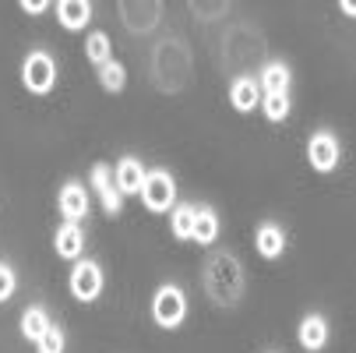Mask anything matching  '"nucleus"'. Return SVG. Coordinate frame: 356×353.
Here are the masks:
<instances>
[{
	"instance_id": "nucleus-1",
	"label": "nucleus",
	"mask_w": 356,
	"mask_h": 353,
	"mask_svg": "<svg viewBox=\"0 0 356 353\" xmlns=\"http://www.w3.org/2000/svg\"><path fill=\"white\" fill-rule=\"evenodd\" d=\"M152 318L163 329H177L187 318V297L180 286H159L152 297Z\"/></svg>"
},
{
	"instance_id": "nucleus-2",
	"label": "nucleus",
	"mask_w": 356,
	"mask_h": 353,
	"mask_svg": "<svg viewBox=\"0 0 356 353\" xmlns=\"http://www.w3.org/2000/svg\"><path fill=\"white\" fill-rule=\"evenodd\" d=\"M138 194H141L148 212H166V209H173L177 184H173V177L166 170H152V173H145V184H141Z\"/></svg>"
},
{
	"instance_id": "nucleus-3",
	"label": "nucleus",
	"mask_w": 356,
	"mask_h": 353,
	"mask_svg": "<svg viewBox=\"0 0 356 353\" xmlns=\"http://www.w3.org/2000/svg\"><path fill=\"white\" fill-rule=\"evenodd\" d=\"M22 81H25V88L29 92H35V95H46L49 88L57 85V64H54V57L49 54H29L25 57V64H22Z\"/></svg>"
},
{
	"instance_id": "nucleus-4",
	"label": "nucleus",
	"mask_w": 356,
	"mask_h": 353,
	"mask_svg": "<svg viewBox=\"0 0 356 353\" xmlns=\"http://www.w3.org/2000/svg\"><path fill=\"white\" fill-rule=\"evenodd\" d=\"M71 293L78 300H85V304H92V300L103 293V269L95 262H78L74 272H71Z\"/></svg>"
},
{
	"instance_id": "nucleus-5",
	"label": "nucleus",
	"mask_w": 356,
	"mask_h": 353,
	"mask_svg": "<svg viewBox=\"0 0 356 353\" xmlns=\"http://www.w3.org/2000/svg\"><path fill=\"white\" fill-rule=\"evenodd\" d=\"M226 283H229V290L240 293V265H236L229 255H219V258H212V265H209V293H212L216 304H222V286H226Z\"/></svg>"
},
{
	"instance_id": "nucleus-6",
	"label": "nucleus",
	"mask_w": 356,
	"mask_h": 353,
	"mask_svg": "<svg viewBox=\"0 0 356 353\" xmlns=\"http://www.w3.org/2000/svg\"><path fill=\"white\" fill-rule=\"evenodd\" d=\"M307 159H311V166L318 173H332L339 166V141H335V134H328V131L314 134L311 145H307Z\"/></svg>"
},
{
	"instance_id": "nucleus-7",
	"label": "nucleus",
	"mask_w": 356,
	"mask_h": 353,
	"mask_svg": "<svg viewBox=\"0 0 356 353\" xmlns=\"http://www.w3.org/2000/svg\"><path fill=\"white\" fill-rule=\"evenodd\" d=\"M92 187L99 191V198H103V209L110 212V216H120V191H117V184H113V173H110V166H92Z\"/></svg>"
},
{
	"instance_id": "nucleus-8",
	"label": "nucleus",
	"mask_w": 356,
	"mask_h": 353,
	"mask_svg": "<svg viewBox=\"0 0 356 353\" xmlns=\"http://www.w3.org/2000/svg\"><path fill=\"white\" fill-rule=\"evenodd\" d=\"M57 18L67 32H81L92 22V4L88 0H60L57 4Z\"/></svg>"
},
{
	"instance_id": "nucleus-9",
	"label": "nucleus",
	"mask_w": 356,
	"mask_h": 353,
	"mask_svg": "<svg viewBox=\"0 0 356 353\" xmlns=\"http://www.w3.org/2000/svg\"><path fill=\"white\" fill-rule=\"evenodd\" d=\"M85 212H88V194H85V187L81 184H64L60 187V216H67V223H78V219H85Z\"/></svg>"
},
{
	"instance_id": "nucleus-10",
	"label": "nucleus",
	"mask_w": 356,
	"mask_h": 353,
	"mask_svg": "<svg viewBox=\"0 0 356 353\" xmlns=\"http://www.w3.org/2000/svg\"><path fill=\"white\" fill-rule=\"evenodd\" d=\"M296 336H300V346L303 350H321L325 343H328V322L321 318V315H307L300 322V329H296Z\"/></svg>"
},
{
	"instance_id": "nucleus-11",
	"label": "nucleus",
	"mask_w": 356,
	"mask_h": 353,
	"mask_svg": "<svg viewBox=\"0 0 356 353\" xmlns=\"http://www.w3.org/2000/svg\"><path fill=\"white\" fill-rule=\"evenodd\" d=\"M54 247H57V255L60 258H81V251H85V233L78 223H64L54 237Z\"/></svg>"
},
{
	"instance_id": "nucleus-12",
	"label": "nucleus",
	"mask_w": 356,
	"mask_h": 353,
	"mask_svg": "<svg viewBox=\"0 0 356 353\" xmlns=\"http://www.w3.org/2000/svg\"><path fill=\"white\" fill-rule=\"evenodd\" d=\"M254 244H258V255L272 262V258H279L286 251V233L279 226L265 223V226H258V233H254Z\"/></svg>"
},
{
	"instance_id": "nucleus-13",
	"label": "nucleus",
	"mask_w": 356,
	"mask_h": 353,
	"mask_svg": "<svg viewBox=\"0 0 356 353\" xmlns=\"http://www.w3.org/2000/svg\"><path fill=\"white\" fill-rule=\"evenodd\" d=\"M117 191L120 194H138L141 191V184H145V170H141V163L138 159H120L117 163Z\"/></svg>"
},
{
	"instance_id": "nucleus-14",
	"label": "nucleus",
	"mask_w": 356,
	"mask_h": 353,
	"mask_svg": "<svg viewBox=\"0 0 356 353\" xmlns=\"http://www.w3.org/2000/svg\"><path fill=\"white\" fill-rule=\"evenodd\" d=\"M289 81H293V74H289L286 64H279V61L265 64V71H261V88H265V95H286V92H289Z\"/></svg>"
},
{
	"instance_id": "nucleus-15",
	"label": "nucleus",
	"mask_w": 356,
	"mask_h": 353,
	"mask_svg": "<svg viewBox=\"0 0 356 353\" xmlns=\"http://www.w3.org/2000/svg\"><path fill=\"white\" fill-rule=\"evenodd\" d=\"M229 103H233V110L250 113L254 107L261 103V99H258V85H254L250 78H236V81H233V88H229Z\"/></svg>"
},
{
	"instance_id": "nucleus-16",
	"label": "nucleus",
	"mask_w": 356,
	"mask_h": 353,
	"mask_svg": "<svg viewBox=\"0 0 356 353\" xmlns=\"http://www.w3.org/2000/svg\"><path fill=\"white\" fill-rule=\"evenodd\" d=\"M219 237V216L205 205V209H194V233H191V240H197V244H212Z\"/></svg>"
},
{
	"instance_id": "nucleus-17",
	"label": "nucleus",
	"mask_w": 356,
	"mask_h": 353,
	"mask_svg": "<svg viewBox=\"0 0 356 353\" xmlns=\"http://www.w3.org/2000/svg\"><path fill=\"white\" fill-rule=\"evenodd\" d=\"M46 329H49V315H46L42 308H29V311L22 315V336H25V339L39 343Z\"/></svg>"
},
{
	"instance_id": "nucleus-18",
	"label": "nucleus",
	"mask_w": 356,
	"mask_h": 353,
	"mask_svg": "<svg viewBox=\"0 0 356 353\" xmlns=\"http://www.w3.org/2000/svg\"><path fill=\"white\" fill-rule=\"evenodd\" d=\"M85 57H88L95 68L110 64V61H113V57H110V36H106V32H92L88 42H85Z\"/></svg>"
},
{
	"instance_id": "nucleus-19",
	"label": "nucleus",
	"mask_w": 356,
	"mask_h": 353,
	"mask_svg": "<svg viewBox=\"0 0 356 353\" xmlns=\"http://www.w3.org/2000/svg\"><path fill=\"white\" fill-rule=\"evenodd\" d=\"M191 233H194V205H177L173 209V237L191 240Z\"/></svg>"
},
{
	"instance_id": "nucleus-20",
	"label": "nucleus",
	"mask_w": 356,
	"mask_h": 353,
	"mask_svg": "<svg viewBox=\"0 0 356 353\" xmlns=\"http://www.w3.org/2000/svg\"><path fill=\"white\" fill-rule=\"evenodd\" d=\"M99 78H103V88H106V92H120V88L127 85V71H124V64H117V61H110V64L99 68Z\"/></svg>"
},
{
	"instance_id": "nucleus-21",
	"label": "nucleus",
	"mask_w": 356,
	"mask_h": 353,
	"mask_svg": "<svg viewBox=\"0 0 356 353\" xmlns=\"http://www.w3.org/2000/svg\"><path fill=\"white\" fill-rule=\"evenodd\" d=\"M261 110L268 120H286L289 117V92L286 95H265L261 99Z\"/></svg>"
},
{
	"instance_id": "nucleus-22",
	"label": "nucleus",
	"mask_w": 356,
	"mask_h": 353,
	"mask_svg": "<svg viewBox=\"0 0 356 353\" xmlns=\"http://www.w3.org/2000/svg\"><path fill=\"white\" fill-rule=\"evenodd\" d=\"M35 346H39V353H64V346H67V339H64V329H54V325H49Z\"/></svg>"
},
{
	"instance_id": "nucleus-23",
	"label": "nucleus",
	"mask_w": 356,
	"mask_h": 353,
	"mask_svg": "<svg viewBox=\"0 0 356 353\" xmlns=\"http://www.w3.org/2000/svg\"><path fill=\"white\" fill-rule=\"evenodd\" d=\"M15 290H18V276H15V269H11L8 262H0V304H4V300H11Z\"/></svg>"
},
{
	"instance_id": "nucleus-24",
	"label": "nucleus",
	"mask_w": 356,
	"mask_h": 353,
	"mask_svg": "<svg viewBox=\"0 0 356 353\" xmlns=\"http://www.w3.org/2000/svg\"><path fill=\"white\" fill-rule=\"evenodd\" d=\"M49 4H46V0H25V4H22V11L25 15H42Z\"/></svg>"
}]
</instances>
